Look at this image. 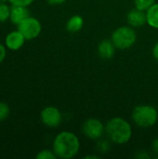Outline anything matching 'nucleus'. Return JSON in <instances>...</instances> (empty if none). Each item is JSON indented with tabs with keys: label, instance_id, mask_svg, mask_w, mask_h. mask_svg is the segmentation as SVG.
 <instances>
[{
	"label": "nucleus",
	"instance_id": "obj_1",
	"mask_svg": "<svg viewBox=\"0 0 158 159\" xmlns=\"http://www.w3.org/2000/svg\"><path fill=\"white\" fill-rule=\"evenodd\" d=\"M80 149V142L77 136L70 131H61L54 139L52 150L57 157L71 159L77 155Z\"/></svg>",
	"mask_w": 158,
	"mask_h": 159
},
{
	"label": "nucleus",
	"instance_id": "obj_2",
	"mask_svg": "<svg viewBox=\"0 0 158 159\" xmlns=\"http://www.w3.org/2000/svg\"><path fill=\"white\" fill-rule=\"evenodd\" d=\"M105 133L114 143L124 144L131 139L132 129L127 120L121 117H114L106 123Z\"/></svg>",
	"mask_w": 158,
	"mask_h": 159
},
{
	"label": "nucleus",
	"instance_id": "obj_3",
	"mask_svg": "<svg viewBox=\"0 0 158 159\" xmlns=\"http://www.w3.org/2000/svg\"><path fill=\"white\" fill-rule=\"evenodd\" d=\"M131 117L137 126L141 128H150L157 122L158 112L152 105L142 104L134 108Z\"/></svg>",
	"mask_w": 158,
	"mask_h": 159
},
{
	"label": "nucleus",
	"instance_id": "obj_4",
	"mask_svg": "<svg viewBox=\"0 0 158 159\" xmlns=\"http://www.w3.org/2000/svg\"><path fill=\"white\" fill-rule=\"evenodd\" d=\"M111 40L116 48L124 50L131 48L135 44L137 40V34L133 27L121 26L112 33Z\"/></svg>",
	"mask_w": 158,
	"mask_h": 159
},
{
	"label": "nucleus",
	"instance_id": "obj_5",
	"mask_svg": "<svg viewBox=\"0 0 158 159\" xmlns=\"http://www.w3.org/2000/svg\"><path fill=\"white\" fill-rule=\"evenodd\" d=\"M17 29L23 34L26 40H33L41 34L42 25L36 18L29 16L17 25Z\"/></svg>",
	"mask_w": 158,
	"mask_h": 159
},
{
	"label": "nucleus",
	"instance_id": "obj_6",
	"mask_svg": "<svg viewBox=\"0 0 158 159\" xmlns=\"http://www.w3.org/2000/svg\"><path fill=\"white\" fill-rule=\"evenodd\" d=\"M82 131L87 138L98 141L105 133V126L99 119L88 118L83 123Z\"/></svg>",
	"mask_w": 158,
	"mask_h": 159
},
{
	"label": "nucleus",
	"instance_id": "obj_7",
	"mask_svg": "<svg viewBox=\"0 0 158 159\" xmlns=\"http://www.w3.org/2000/svg\"><path fill=\"white\" fill-rule=\"evenodd\" d=\"M40 119L45 126L48 128H57L61 122V113L56 107L47 106L41 111Z\"/></svg>",
	"mask_w": 158,
	"mask_h": 159
},
{
	"label": "nucleus",
	"instance_id": "obj_8",
	"mask_svg": "<svg viewBox=\"0 0 158 159\" xmlns=\"http://www.w3.org/2000/svg\"><path fill=\"white\" fill-rule=\"evenodd\" d=\"M25 41L26 39L23 36V34L17 29V30L9 32L6 35L5 46L7 47V49L11 51H17L23 47Z\"/></svg>",
	"mask_w": 158,
	"mask_h": 159
},
{
	"label": "nucleus",
	"instance_id": "obj_9",
	"mask_svg": "<svg viewBox=\"0 0 158 159\" xmlns=\"http://www.w3.org/2000/svg\"><path fill=\"white\" fill-rule=\"evenodd\" d=\"M127 21L129 25L133 28L143 26L145 23H147L146 11L141 10L137 7L130 9L127 15Z\"/></svg>",
	"mask_w": 158,
	"mask_h": 159
},
{
	"label": "nucleus",
	"instance_id": "obj_10",
	"mask_svg": "<svg viewBox=\"0 0 158 159\" xmlns=\"http://www.w3.org/2000/svg\"><path fill=\"white\" fill-rule=\"evenodd\" d=\"M29 16H30V12H29L28 7L11 6L10 14H9V20L11 23L15 25H19L21 21L27 19Z\"/></svg>",
	"mask_w": 158,
	"mask_h": 159
},
{
	"label": "nucleus",
	"instance_id": "obj_11",
	"mask_svg": "<svg viewBox=\"0 0 158 159\" xmlns=\"http://www.w3.org/2000/svg\"><path fill=\"white\" fill-rule=\"evenodd\" d=\"M115 48H116L111 39H104L102 40L98 45V54L101 58L104 60H109L113 58Z\"/></svg>",
	"mask_w": 158,
	"mask_h": 159
},
{
	"label": "nucleus",
	"instance_id": "obj_12",
	"mask_svg": "<svg viewBox=\"0 0 158 159\" xmlns=\"http://www.w3.org/2000/svg\"><path fill=\"white\" fill-rule=\"evenodd\" d=\"M84 19L80 15L72 16L66 22V29L70 33H76L83 28Z\"/></svg>",
	"mask_w": 158,
	"mask_h": 159
},
{
	"label": "nucleus",
	"instance_id": "obj_13",
	"mask_svg": "<svg viewBox=\"0 0 158 159\" xmlns=\"http://www.w3.org/2000/svg\"><path fill=\"white\" fill-rule=\"evenodd\" d=\"M147 23L155 28L158 29V3H155L150 8L146 10Z\"/></svg>",
	"mask_w": 158,
	"mask_h": 159
},
{
	"label": "nucleus",
	"instance_id": "obj_14",
	"mask_svg": "<svg viewBox=\"0 0 158 159\" xmlns=\"http://www.w3.org/2000/svg\"><path fill=\"white\" fill-rule=\"evenodd\" d=\"M7 2H0V23L9 20V14H10V7Z\"/></svg>",
	"mask_w": 158,
	"mask_h": 159
},
{
	"label": "nucleus",
	"instance_id": "obj_15",
	"mask_svg": "<svg viewBox=\"0 0 158 159\" xmlns=\"http://www.w3.org/2000/svg\"><path fill=\"white\" fill-rule=\"evenodd\" d=\"M156 0H134V5L135 7L146 11L148 8H150L156 2Z\"/></svg>",
	"mask_w": 158,
	"mask_h": 159
},
{
	"label": "nucleus",
	"instance_id": "obj_16",
	"mask_svg": "<svg viewBox=\"0 0 158 159\" xmlns=\"http://www.w3.org/2000/svg\"><path fill=\"white\" fill-rule=\"evenodd\" d=\"M37 159H56L57 156L55 155V153L53 152V150H48V149H44L42 151H40L36 157Z\"/></svg>",
	"mask_w": 158,
	"mask_h": 159
},
{
	"label": "nucleus",
	"instance_id": "obj_17",
	"mask_svg": "<svg viewBox=\"0 0 158 159\" xmlns=\"http://www.w3.org/2000/svg\"><path fill=\"white\" fill-rule=\"evenodd\" d=\"M10 113V109L9 106L3 102H0V122L6 120Z\"/></svg>",
	"mask_w": 158,
	"mask_h": 159
},
{
	"label": "nucleus",
	"instance_id": "obj_18",
	"mask_svg": "<svg viewBox=\"0 0 158 159\" xmlns=\"http://www.w3.org/2000/svg\"><path fill=\"white\" fill-rule=\"evenodd\" d=\"M110 148H111V145L108 141H101L97 143V146H96V149L102 154L107 153L110 150Z\"/></svg>",
	"mask_w": 158,
	"mask_h": 159
},
{
	"label": "nucleus",
	"instance_id": "obj_19",
	"mask_svg": "<svg viewBox=\"0 0 158 159\" xmlns=\"http://www.w3.org/2000/svg\"><path fill=\"white\" fill-rule=\"evenodd\" d=\"M34 0H7L11 6H22V7H29L34 3Z\"/></svg>",
	"mask_w": 158,
	"mask_h": 159
},
{
	"label": "nucleus",
	"instance_id": "obj_20",
	"mask_svg": "<svg viewBox=\"0 0 158 159\" xmlns=\"http://www.w3.org/2000/svg\"><path fill=\"white\" fill-rule=\"evenodd\" d=\"M7 47L5 46V44L0 43V64L5 61L6 57H7Z\"/></svg>",
	"mask_w": 158,
	"mask_h": 159
},
{
	"label": "nucleus",
	"instance_id": "obj_21",
	"mask_svg": "<svg viewBox=\"0 0 158 159\" xmlns=\"http://www.w3.org/2000/svg\"><path fill=\"white\" fill-rule=\"evenodd\" d=\"M49 5L52 6H58V5H61L63 4L66 0H46Z\"/></svg>",
	"mask_w": 158,
	"mask_h": 159
},
{
	"label": "nucleus",
	"instance_id": "obj_22",
	"mask_svg": "<svg viewBox=\"0 0 158 159\" xmlns=\"http://www.w3.org/2000/svg\"><path fill=\"white\" fill-rule=\"evenodd\" d=\"M152 149H153L154 153L158 157V138H156V139L153 142V143H152Z\"/></svg>",
	"mask_w": 158,
	"mask_h": 159
},
{
	"label": "nucleus",
	"instance_id": "obj_23",
	"mask_svg": "<svg viewBox=\"0 0 158 159\" xmlns=\"http://www.w3.org/2000/svg\"><path fill=\"white\" fill-rule=\"evenodd\" d=\"M153 56H154V58L158 61V42L154 46V48H153Z\"/></svg>",
	"mask_w": 158,
	"mask_h": 159
},
{
	"label": "nucleus",
	"instance_id": "obj_24",
	"mask_svg": "<svg viewBox=\"0 0 158 159\" xmlns=\"http://www.w3.org/2000/svg\"><path fill=\"white\" fill-rule=\"evenodd\" d=\"M100 157H98V156H87V157H85V158H94V159H98Z\"/></svg>",
	"mask_w": 158,
	"mask_h": 159
},
{
	"label": "nucleus",
	"instance_id": "obj_25",
	"mask_svg": "<svg viewBox=\"0 0 158 159\" xmlns=\"http://www.w3.org/2000/svg\"><path fill=\"white\" fill-rule=\"evenodd\" d=\"M0 2H7V0H0Z\"/></svg>",
	"mask_w": 158,
	"mask_h": 159
}]
</instances>
